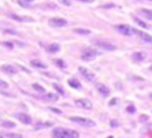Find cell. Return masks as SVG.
I'll list each match as a JSON object with an SVG mask.
<instances>
[{"instance_id":"obj_1","label":"cell","mask_w":152,"mask_h":138,"mask_svg":"<svg viewBox=\"0 0 152 138\" xmlns=\"http://www.w3.org/2000/svg\"><path fill=\"white\" fill-rule=\"evenodd\" d=\"M53 138H78L80 135L75 130L63 129V128H55L52 132Z\"/></svg>"},{"instance_id":"obj_2","label":"cell","mask_w":152,"mask_h":138,"mask_svg":"<svg viewBox=\"0 0 152 138\" xmlns=\"http://www.w3.org/2000/svg\"><path fill=\"white\" fill-rule=\"evenodd\" d=\"M115 29H117V32H119L121 34L125 35V37H131L132 34H136V28H133L131 26L128 25H116Z\"/></svg>"},{"instance_id":"obj_3","label":"cell","mask_w":152,"mask_h":138,"mask_svg":"<svg viewBox=\"0 0 152 138\" xmlns=\"http://www.w3.org/2000/svg\"><path fill=\"white\" fill-rule=\"evenodd\" d=\"M99 53L95 50V49H91V48H84L82 50V54H81V59L83 61H93L96 56H98Z\"/></svg>"},{"instance_id":"obj_4","label":"cell","mask_w":152,"mask_h":138,"mask_svg":"<svg viewBox=\"0 0 152 138\" xmlns=\"http://www.w3.org/2000/svg\"><path fill=\"white\" fill-rule=\"evenodd\" d=\"M70 120L75 122V123L80 124V125H83V126H95V122L88 118H82V117L74 116V117H70Z\"/></svg>"},{"instance_id":"obj_5","label":"cell","mask_w":152,"mask_h":138,"mask_svg":"<svg viewBox=\"0 0 152 138\" xmlns=\"http://www.w3.org/2000/svg\"><path fill=\"white\" fill-rule=\"evenodd\" d=\"M78 72L82 74V76L87 81H94L95 80V74L86 67H78Z\"/></svg>"},{"instance_id":"obj_6","label":"cell","mask_w":152,"mask_h":138,"mask_svg":"<svg viewBox=\"0 0 152 138\" xmlns=\"http://www.w3.org/2000/svg\"><path fill=\"white\" fill-rule=\"evenodd\" d=\"M75 104L78 108H82V109H86V110H90L93 108V103L87 99H76Z\"/></svg>"},{"instance_id":"obj_7","label":"cell","mask_w":152,"mask_h":138,"mask_svg":"<svg viewBox=\"0 0 152 138\" xmlns=\"http://www.w3.org/2000/svg\"><path fill=\"white\" fill-rule=\"evenodd\" d=\"M94 45L99 47L101 49H105V50H116L117 49V47L115 45H111L105 41H94Z\"/></svg>"},{"instance_id":"obj_8","label":"cell","mask_w":152,"mask_h":138,"mask_svg":"<svg viewBox=\"0 0 152 138\" xmlns=\"http://www.w3.org/2000/svg\"><path fill=\"white\" fill-rule=\"evenodd\" d=\"M49 25L53 27H63L67 25V20L62 18H53L49 20Z\"/></svg>"},{"instance_id":"obj_9","label":"cell","mask_w":152,"mask_h":138,"mask_svg":"<svg viewBox=\"0 0 152 138\" xmlns=\"http://www.w3.org/2000/svg\"><path fill=\"white\" fill-rule=\"evenodd\" d=\"M96 89L98 90V93H99L103 97H108L109 94H110V89H109L107 85L102 84V83H98V84L96 85Z\"/></svg>"},{"instance_id":"obj_10","label":"cell","mask_w":152,"mask_h":138,"mask_svg":"<svg viewBox=\"0 0 152 138\" xmlns=\"http://www.w3.org/2000/svg\"><path fill=\"white\" fill-rule=\"evenodd\" d=\"M14 116L19 119L21 123H23L26 125H29L32 123V118H31L29 115H26V114H15Z\"/></svg>"},{"instance_id":"obj_11","label":"cell","mask_w":152,"mask_h":138,"mask_svg":"<svg viewBox=\"0 0 152 138\" xmlns=\"http://www.w3.org/2000/svg\"><path fill=\"white\" fill-rule=\"evenodd\" d=\"M10 17L15 21H19V22H33L34 20L31 17H21V15H18V14H10Z\"/></svg>"},{"instance_id":"obj_12","label":"cell","mask_w":152,"mask_h":138,"mask_svg":"<svg viewBox=\"0 0 152 138\" xmlns=\"http://www.w3.org/2000/svg\"><path fill=\"white\" fill-rule=\"evenodd\" d=\"M136 34H138L140 37V40L143 42H146V43H152V37L148 33H144L142 31H136Z\"/></svg>"},{"instance_id":"obj_13","label":"cell","mask_w":152,"mask_h":138,"mask_svg":"<svg viewBox=\"0 0 152 138\" xmlns=\"http://www.w3.org/2000/svg\"><path fill=\"white\" fill-rule=\"evenodd\" d=\"M1 70L7 73V74H17L18 73V69L14 66H11V64H4L1 67Z\"/></svg>"},{"instance_id":"obj_14","label":"cell","mask_w":152,"mask_h":138,"mask_svg":"<svg viewBox=\"0 0 152 138\" xmlns=\"http://www.w3.org/2000/svg\"><path fill=\"white\" fill-rule=\"evenodd\" d=\"M53 122H39L35 124L34 129L35 130H40V129H48V128H52L53 126Z\"/></svg>"},{"instance_id":"obj_15","label":"cell","mask_w":152,"mask_h":138,"mask_svg":"<svg viewBox=\"0 0 152 138\" xmlns=\"http://www.w3.org/2000/svg\"><path fill=\"white\" fill-rule=\"evenodd\" d=\"M146 59V54L143 52H136L132 54V60L134 62H142Z\"/></svg>"},{"instance_id":"obj_16","label":"cell","mask_w":152,"mask_h":138,"mask_svg":"<svg viewBox=\"0 0 152 138\" xmlns=\"http://www.w3.org/2000/svg\"><path fill=\"white\" fill-rule=\"evenodd\" d=\"M138 13L140 15H143L144 18H146L148 20H152V9H146V8H142L138 11Z\"/></svg>"},{"instance_id":"obj_17","label":"cell","mask_w":152,"mask_h":138,"mask_svg":"<svg viewBox=\"0 0 152 138\" xmlns=\"http://www.w3.org/2000/svg\"><path fill=\"white\" fill-rule=\"evenodd\" d=\"M60 49H61V47H60V45H57V43H52V45H49V46L47 47V50H48L49 53H52V54L58 53Z\"/></svg>"},{"instance_id":"obj_18","label":"cell","mask_w":152,"mask_h":138,"mask_svg":"<svg viewBox=\"0 0 152 138\" xmlns=\"http://www.w3.org/2000/svg\"><path fill=\"white\" fill-rule=\"evenodd\" d=\"M31 64H32L33 67H35V68H39V69H46V68H47V66H46L45 63H42L41 61H39V60H33V61H31Z\"/></svg>"},{"instance_id":"obj_19","label":"cell","mask_w":152,"mask_h":138,"mask_svg":"<svg viewBox=\"0 0 152 138\" xmlns=\"http://www.w3.org/2000/svg\"><path fill=\"white\" fill-rule=\"evenodd\" d=\"M68 84H69L72 88H74V89H80V88H81V83H80L76 79L68 80Z\"/></svg>"},{"instance_id":"obj_20","label":"cell","mask_w":152,"mask_h":138,"mask_svg":"<svg viewBox=\"0 0 152 138\" xmlns=\"http://www.w3.org/2000/svg\"><path fill=\"white\" fill-rule=\"evenodd\" d=\"M17 2L19 4L21 7H25V8H29L33 1H32V0H18Z\"/></svg>"},{"instance_id":"obj_21","label":"cell","mask_w":152,"mask_h":138,"mask_svg":"<svg viewBox=\"0 0 152 138\" xmlns=\"http://www.w3.org/2000/svg\"><path fill=\"white\" fill-rule=\"evenodd\" d=\"M133 20H134V21H136V23H137V25H139L140 27H143V28H145V29H150V26H149L148 23H145L144 21H142L140 19H138L137 17H133Z\"/></svg>"},{"instance_id":"obj_22","label":"cell","mask_w":152,"mask_h":138,"mask_svg":"<svg viewBox=\"0 0 152 138\" xmlns=\"http://www.w3.org/2000/svg\"><path fill=\"white\" fill-rule=\"evenodd\" d=\"M42 99H45V101H57L58 96H57L56 94H47V95H45Z\"/></svg>"},{"instance_id":"obj_23","label":"cell","mask_w":152,"mask_h":138,"mask_svg":"<svg viewBox=\"0 0 152 138\" xmlns=\"http://www.w3.org/2000/svg\"><path fill=\"white\" fill-rule=\"evenodd\" d=\"M74 32L77 34H82V35H89L90 34L89 29H82V28H76V29H74Z\"/></svg>"},{"instance_id":"obj_24","label":"cell","mask_w":152,"mask_h":138,"mask_svg":"<svg viewBox=\"0 0 152 138\" xmlns=\"http://www.w3.org/2000/svg\"><path fill=\"white\" fill-rule=\"evenodd\" d=\"M2 126L4 128H7V129H12V128H15V123L14 122H4L2 123Z\"/></svg>"},{"instance_id":"obj_25","label":"cell","mask_w":152,"mask_h":138,"mask_svg":"<svg viewBox=\"0 0 152 138\" xmlns=\"http://www.w3.org/2000/svg\"><path fill=\"white\" fill-rule=\"evenodd\" d=\"M32 87H33V89H34V90H37V91H39V93H45V88H43V87H41V85L38 84V83H34Z\"/></svg>"},{"instance_id":"obj_26","label":"cell","mask_w":152,"mask_h":138,"mask_svg":"<svg viewBox=\"0 0 152 138\" xmlns=\"http://www.w3.org/2000/svg\"><path fill=\"white\" fill-rule=\"evenodd\" d=\"M53 87H54V89L56 90L58 94H61V95H63V94H64V90H63V88H61V85H58V84H54Z\"/></svg>"},{"instance_id":"obj_27","label":"cell","mask_w":152,"mask_h":138,"mask_svg":"<svg viewBox=\"0 0 152 138\" xmlns=\"http://www.w3.org/2000/svg\"><path fill=\"white\" fill-rule=\"evenodd\" d=\"M8 138H22V136L20 135V134H13V132H10V134H7L6 135Z\"/></svg>"},{"instance_id":"obj_28","label":"cell","mask_w":152,"mask_h":138,"mask_svg":"<svg viewBox=\"0 0 152 138\" xmlns=\"http://www.w3.org/2000/svg\"><path fill=\"white\" fill-rule=\"evenodd\" d=\"M56 64L58 67H61V68H64V67H66V63H64V61H62V60H56Z\"/></svg>"},{"instance_id":"obj_29","label":"cell","mask_w":152,"mask_h":138,"mask_svg":"<svg viewBox=\"0 0 152 138\" xmlns=\"http://www.w3.org/2000/svg\"><path fill=\"white\" fill-rule=\"evenodd\" d=\"M110 126H111V128H117V126H118V122H117V120H116V119H111V120H110Z\"/></svg>"},{"instance_id":"obj_30","label":"cell","mask_w":152,"mask_h":138,"mask_svg":"<svg viewBox=\"0 0 152 138\" xmlns=\"http://www.w3.org/2000/svg\"><path fill=\"white\" fill-rule=\"evenodd\" d=\"M126 111H128V112H130V114H133V112L136 111V108H134L133 105H129V107L126 108Z\"/></svg>"},{"instance_id":"obj_31","label":"cell","mask_w":152,"mask_h":138,"mask_svg":"<svg viewBox=\"0 0 152 138\" xmlns=\"http://www.w3.org/2000/svg\"><path fill=\"white\" fill-rule=\"evenodd\" d=\"M61 5H64V6H70L72 5V2L70 1H68V0H61V1H58Z\"/></svg>"},{"instance_id":"obj_32","label":"cell","mask_w":152,"mask_h":138,"mask_svg":"<svg viewBox=\"0 0 152 138\" xmlns=\"http://www.w3.org/2000/svg\"><path fill=\"white\" fill-rule=\"evenodd\" d=\"M49 110H52L53 112H55V114H58V115H61V114H62V111H61L60 109H56V108H49Z\"/></svg>"},{"instance_id":"obj_33","label":"cell","mask_w":152,"mask_h":138,"mask_svg":"<svg viewBox=\"0 0 152 138\" xmlns=\"http://www.w3.org/2000/svg\"><path fill=\"white\" fill-rule=\"evenodd\" d=\"M2 45H4V46H6V47H8L10 49H12V48H13V45H12V43H10V42H2Z\"/></svg>"},{"instance_id":"obj_34","label":"cell","mask_w":152,"mask_h":138,"mask_svg":"<svg viewBox=\"0 0 152 138\" xmlns=\"http://www.w3.org/2000/svg\"><path fill=\"white\" fill-rule=\"evenodd\" d=\"M0 85H1V87H4V88H7V87H8L7 82H5V81H2V80H0Z\"/></svg>"},{"instance_id":"obj_35","label":"cell","mask_w":152,"mask_h":138,"mask_svg":"<svg viewBox=\"0 0 152 138\" xmlns=\"http://www.w3.org/2000/svg\"><path fill=\"white\" fill-rule=\"evenodd\" d=\"M139 119H140V120H142V122H144V120H148V116H140V117H139Z\"/></svg>"},{"instance_id":"obj_36","label":"cell","mask_w":152,"mask_h":138,"mask_svg":"<svg viewBox=\"0 0 152 138\" xmlns=\"http://www.w3.org/2000/svg\"><path fill=\"white\" fill-rule=\"evenodd\" d=\"M116 102H117V99H113V101H111V102H110L109 104H110V105H113V104H115Z\"/></svg>"},{"instance_id":"obj_37","label":"cell","mask_w":152,"mask_h":138,"mask_svg":"<svg viewBox=\"0 0 152 138\" xmlns=\"http://www.w3.org/2000/svg\"><path fill=\"white\" fill-rule=\"evenodd\" d=\"M81 2H91V0H80Z\"/></svg>"},{"instance_id":"obj_38","label":"cell","mask_w":152,"mask_h":138,"mask_svg":"<svg viewBox=\"0 0 152 138\" xmlns=\"http://www.w3.org/2000/svg\"><path fill=\"white\" fill-rule=\"evenodd\" d=\"M103 7H105V8H108V7H114V5H107V6H103Z\"/></svg>"},{"instance_id":"obj_39","label":"cell","mask_w":152,"mask_h":138,"mask_svg":"<svg viewBox=\"0 0 152 138\" xmlns=\"http://www.w3.org/2000/svg\"><path fill=\"white\" fill-rule=\"evenodd\" d=\"M0 138H5V136H4V135H1V134H0Z\"/></svg>"},{"instance_id":"obj_40","label":"cell","mask_w":152,"mask_h":138,"mask_svg":"<svg viewBox=\"0 0 152 138\" xmlns=\"http://www.w3.org/2000/svg\"><path fill=\"white\" fill-rule=\"evenodd\" d=\"M149 96H150V99H152V93H150V95H149Z\"/></svg>"},{"instance_id":"obj_41","label":"cell","mask_w":152,"mask_h":138,"mask_svg":"<svg viewBox=\"0 0 152 138\" xmlns=\"http://www.w3.org/2000/svg\"><path fill=\"white\" fill-rule=\"evenodd\" d=\"M108 138H113V137H108Z\"/></svg>"},{"instance_id":"obj_42","label":"cell","mask_w":152,"mask_h":138,"mask_svg":"<svg viewBox=\"0 0 152 138\" xmlns=\"http://www.w3.org/2000/svg\"><path fill=\"white\" fill-rule=\"evenodd\" d=\"M151 70H152V67H151Z\"/></svg>"}]
</instances>
